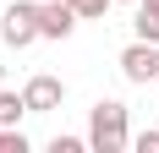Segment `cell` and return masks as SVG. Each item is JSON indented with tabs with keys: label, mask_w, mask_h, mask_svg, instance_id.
Wrapping results in <instances>:
<instances>
[{
	"label": "cell",
	"mask_w": 159,
	"mask_h": 153,
	"mask_svg": "<svg viewBox=\"0 0 159 153\" xmlns=\"http://www.w3.org/2000/svg\"><path fill=\"white\" fill-rule=\"evenodd\" d=\"M88 148L93 153H126L132 148V126H126V104L121 98H99L88 109Z\"/></svg>",
	"instance_id": "1"
},
{
	"label": "cell",
	"mask_w": 159,
	"mask_h": 153,
	"mask_svg": "<svg viewBox=\"0 0 159 153\" xmlns=\"http://www.w3.org/2000/svg\"><path fill=\"white\" fill-rule=\"evenodd\" d=\"M0 38H6V49H28L33 38H39V6H33V0L6 6V11H0Z\"/></svg>",
	"instance_id": "2"
},
{
	"label": "cell",
	"mask_w": 159,
	"mask_h": 153,
	"mask_svg": "<svg viewBox=\"0 0 159 153\" xmlns=\"http://www.w3.org/2000/svg\"><path fill=\"white\" fill-rule=\"evenodd\" d=\"M121 76H126V82H137V88H143V82H154V76H159V44H148V38L126 44V49H121Z\"/></svg>",
	"instance_id": "3"
},
{
	"label": "cell",
	"mask_w": 159,
	"mask_h": 153,
	"mask_svg": "<svg viewBox=\"0 0 159 153\" xmlns=\"http://www.w3.org/2000/svg\"><path fill=\"white\" fill-rule=\"evenodd\" d=\"M22 98H28V115H49V109L66 104V82H61V76H49V71H39V76H28Z\"/></svg>",
	"instance_id": "4"
},
{
	"label": "cell",
	"mask_w": 159,
	"mask_h": 153,
	"mask_svg": "<svg viewBox=\"0 0 159 153\" xmlns=\"http://www.w3.org/2000/svg\"><path fill=\"white\" fill-rule=\"evenodd\" d=\"M82 16L66 6V0H44L39 6V38H71V28H77Z\"/></svg>",
	"instance_id": "5"
},
{
	"label": "cell",
	"mask_w": 159,
	"mask_h": 153,
	"mask_svg": "<svg viewBox=\"0 0 159 153\" xmlns=\"http://www.w3.org/2000/svg\"><path fill=\"white\" fill-rule=\"evenodd\" d=\"M132 28H137V38L159 44V0H137V16H132Z\"/></svg>",
	"instance_id": "6"
},
{
	"label": "cell",
	"mask_w": 159,
	"mask_h": 153,
	"mask_svg": "<svg viewBox=\"0 0 159 153\" xmlns=\"http://www.w3.org/2000/svg\"><path fill=\"white\" fill-rule=\"evenodd\" d=\"M22 115H28V98H22V93H6V88H0V126H16Z\"/></svg>",
	"instance_id": "7"
},
{
	"label": "cell",
	"mask_w": 159,
	"mask_h": 153,
	"mask_svg": "<svg viewBox=\"0 0 159 153\" xmlns=\"http://www.w3.org/2000/svg\"><path fill=\"white\" fill-rule=\"evenodd\" d=\"M66 6H71V11L82 16V22H93V16H104V11H110L115 0H66Z\"/></svg>",
	"instance_id": "8"
},
{
	"label": "cell",
	"mask_w": 159,
	"mask_h": 153,
	"mask_svg": "<svg viewBox=\"0 0 159 153\" xmlns=\"http://www.w3.org/2000/svg\"><path fill=\"white\" fill-rule=\"evenodd\" d=\"M0 153H28V137H22V126H0Z\"/></svg>",
	"instance_id": "9"
},
{
	"label": "cell",
	"mask_w": 159,
	"mask_h": 153,
	"mask_svg": "<svg viewBox=\"0 0 159 153\" xmlns=\"http://www.w3.org/2000/svg\"><path fill=\"white\" fill-rule=\"evenodd\" d=\"M88 148V137H55L49 142V153H82Z\"/></svg>",
	"instance_id": "10"
},
{
	"label": "cell",
	"mask_w": 159,
	"mask_h": 153,
	"mask_svg": "<svg viewBox=\"0 0 159 153\" xmlns=\"http://www.w3.org/2000/svg\"><path fill=\"white\" fill-rule=\"evenodd\" d=\"M132 148H137V153H159V131H137Z\"/></svg>",
	"instance_id": "11"
},
{
	"label": "cell",
	"mask_w": 159,
	"mask_h": 153,
	"mask_svg": "<svg viewBox=\"0 0 159 153\" xmlns=\"http://www.w3.org/2000/svg\"><path fill=\"white\" fill-rule=\"evenodd\" d=\"M121 6H137V0H121Z\"/></svg>",
	"instance_id": "12"
}]
</instances>
